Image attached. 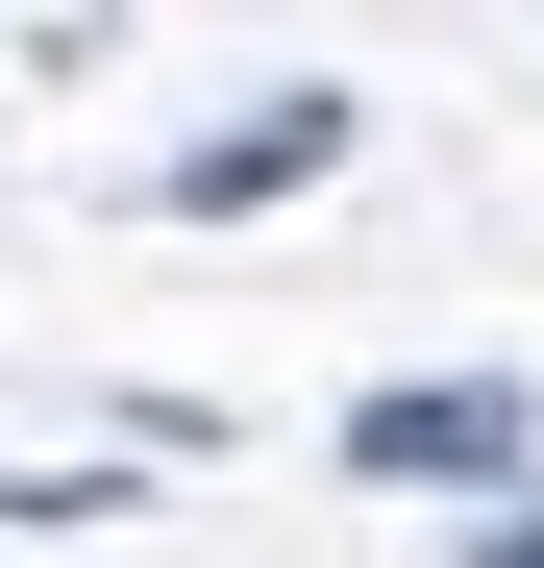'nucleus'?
Listing matches in <instances>:
<instances>
[{"instance_id":"f03ea898","label":"nucleus","mask_w":544,"mask_h":568,"mask_svg":"<svg viewBox=\"0 0 544 568\" xmlns=\"http://www.w3.org/2000/svg\"><path fill=\"white\" fill-rule=\"evenodd\" d=\"M298 173H346V100L298 74V100H248L223 149H173V223H248V199H298Z\"/></svg>"},{"instance_id":"f257e3e1","label":"nucleus","mask_w":544,"mask_h":568,"mask_svg":"<svg viewBox=\"0 0 544 568\" xmlns=\"http://www.w3.org/2000/svg\"><path fill=\"white\" fill-rule=\"evenodd\" d=\"M520 445H544V420L495 396V371H421V396H372V420H346V469H372V495H495Z\"/></svg>"}]
</instances>
